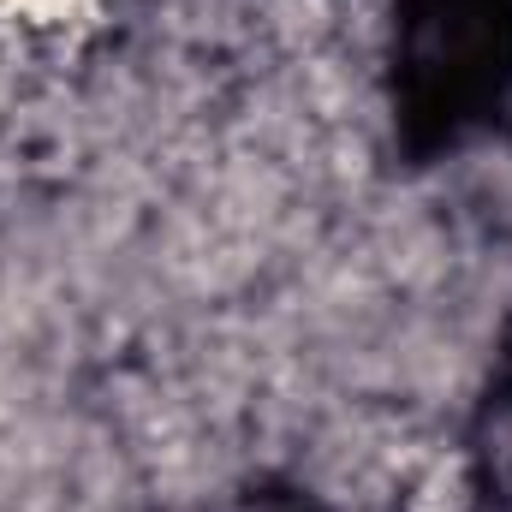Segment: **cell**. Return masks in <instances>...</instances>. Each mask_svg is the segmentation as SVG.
I'll list each match as a JSON object with an SVG mask.
<instances>
[{"label":"cell","mask_w":512,"mask_h":512,"mask_svg":"<svg viewBox=\"0 0 512 512\" xmlns=\"http://www.w3.org/2000/svg\"><path fill=\"white\" fill-rule=\"evenodd\" d=\"M387 108L411 161L489 137L512 114V0H393Z\"/></svg>","instance_id":"6da1fadb"},{"label":"cell","mask_w":512,"mask_h":512,"mask_svg":"<svg viewBox=\"0 0 512 512\" xmlns=\"http://www.w3.org/2000/svg\"><path fill=\"white\" fill-rule=\"evenodd\" d=\"M239 512H328V507L310 489H298V483H256L239 501Z\"/></svg>","instance_id":"3957f363"},{"label":"cell","mask_w":512,"mask_h":512,"mask_svg":"<svg viewBox=\"0 0 512 512\" xmlns=\"http://www.w3.org/2000/svg\"><path fill=\"white\" fill-rule=\"evenodd\" d=\"M471 483L495 512H512V346L501 352L471 417Z\"/></svg>","instance_id":"7a4b0ae2"}]
</instances>
